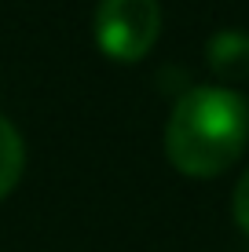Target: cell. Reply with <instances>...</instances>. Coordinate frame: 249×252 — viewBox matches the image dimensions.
<instances>
[{
  "label": "cell",
  "mask_w": 249,
  "mask_h": 252,
  "mask_svg": "<svg viewBox=\"0 0 249 252\" xmlns=\"http://www.w3.org/2000/svg\"><path fill=\"white\" fill-rule=\"evenodd\" d=\"M161 33L158 0H99L96 7V40L103 55L117 63H136L154 48Z\"/></svg>",
  "instance_id": "cell-2"
},
{
  "label": "cell",
  "mask_w": 249,
  "mask_h": 252,
  "mask_svg": "<svg viewBox=\"0 0 249 252\" xmlns=\"http://www.w3.org/2000/svg\"><path fill=\"white\" fill-rule=\"evenodd\" d=\"M231 208H235V223L249 234V168H246V176L238 179V187H235V197H231Z\"/></svg>",
  "instance_id": "cell-5"
},
{
  "label": "cell",
  "mask_w": 249,
  "mask_h": 252,
  "mask_svg": "<svg viewBox=\"0 0 249 252\" xmlns=\"http://www.w3.org/2000/svg\"><path fill=\"white\" fill-rule=\"evenodd\" d=\"M249 143V110L246 99L231 88H191L165 125V154L183 176H220L238 161Z\"/></svg>",
  "instance_id": "cell-1"
},
{
  "label": "cell",
  "mask_w": 249,
  "mask_h": 252,
  "mask_svg": "<svg viewBox=\"0 0 249 252\" xmlns=\"http://www.w3.org/2000/svg\"><path fill=\"white\" fill-rule=\"evenodd\" d=\"M22 168H26V143H22L19 128L7 117H0V201L22 179Z\"/></svg>",
  "instance_id": "cell-4"
},
{
  "label": "cell",
  "mask_w": 249,
  "mask_h": 252,
  "mask_svg": "<svg viewBox=\"0 0 249 252\" xmlns=\"http://www.w3.org/2000/svg\"><path fill=\"white\" fill-rule=\"evenodd\" d=\"M205 63L224 81H249V33L220 30L205 44Z\"/></svg>",
  "instance_id": "cell-3"
}]
</instances>
